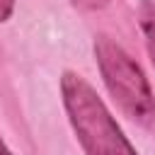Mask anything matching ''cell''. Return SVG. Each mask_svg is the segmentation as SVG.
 I'll return each instance as SVG.
<instances>
[{
  "mask_svg": "<svg viewBox=\"0 0 155 155\" xmlns=\"http://www.w3.org/2000/svg\"><path fill=\"white\" fill-rule=\"evenodd\" d=\"M107 2H111V0H73V5H78L82 10H97V7H104Z\"/></svg>",
  "mask_w": 155,
  "mask_h": 155,
  "instance_id": "4",
  "label": "cell"
},
{
  "mask_svg": "<svg viewBox=\"0 0 155 155\" xmlns=\"http://www.w3.org/2000/svg\"><path fill=\"white\" fill-rule=\"evenodd\" d=\"M12 10H15V0H0V22L10 19Z\"/></svg>",
  "mask_w": 155,
  "mask_h": 155,
  "instance_id": "5",
  "label": "cell"
},
{
  "mask_svg": "<svg viewBox=\"0 0 155 155\" xmlns=\"http://www.w3.org/2000/svg\"><path fill=\"white\" fill-rule=\"evenodd\" d=\"M140 29H143V36H145V46H148V53L155 63V5L153 2H143L140 5Z\"/></svg>",
  "mask_w": 155,
  "mask_h": 155,
  "instance_id": "3",
  "label": "cell"
},
{
  "mask_svg": "<svg viewBox=\"0 0 155 155\" xmlns=\"http://www.w3.org/2000/svg\"><path fill=\"white\" fill-rule=\"evenodd\" d=\"M94 56L104 85L111 92V97L119 102V107L138 124L150 126L155 121V97L140 65L109 36H97Z\"/></svg>",
  "mask_w": 155,
  "mask_h": 155,
  "instance_id": "2",
  "label": "cell"
},
{
  "mask_svg": "<svg viewBox=\"0 0 155 155\" xmlns=\"http://www.w3.org/2000/svg\"><path fill=\"white\" fill-rule=\"evenodd\" d=\"M61 92L70 124L87 155H138L90 82L75 73H63Z\"/></svg>",
  "mask_w": 155,
  "mask_h": 155,
  "instance_id": "1",
  "label": "cell"
},
{
  "mask_svg": "<svg viewBox=\"0 0 155 155\" xmlns=\"http://www.w3.org/2000/svg\"><path fill=\"white\" fill-rule=\"evenodd\" d=\"M0 155H12V153H10V150H7V145H5V143H2V138H0Z\"/></svg>",
  "mask_w": 155,
  "mask_h": 155,
  "instance_id": "6",
  "label": "cell"
}]
</instances>
